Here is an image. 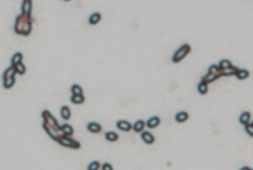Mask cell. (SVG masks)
<instances>
[{
    "label": "cell",
    "instance_id": "6",
    "mask_svg": "<svg viewBox=\"0 0 253 170\" xmlns=\"http://www.w3.org/2000/svg\"><path fill=\"white\" fill-rule=\"evenodd\" d=\"M58 143L59 145H61V146L63 147L73 148L75 150L79 149L81 147V145L79 142L76 141L74 139L69 138L66 136H64L62 139H61L58 142Z\"/></svg>",
    "mask_w": 253,
    "mask_h": 170
},
{
    "label": "cell",
    "instance_id": "15",
    "mask_svg": "<svg viewBox=\"0 0 253 170\" xmlns=\"http://www.w3.org/2000/svg\"><path fill=\"white\" fill-rule=\"evenodd\" d=\"M101 14L99 12L93 13L89 18V23L91 25L97 24L101 20Z\"/></svg>",
    "mask_w": 253,
    "mask_h": 170
},
{
    "label": "cell",
    "instance_id": "24",
    "mask_svg": "<svg viewBox=\"0 0 253 170\" xmlns=\"http://www.w3.org/2000/svg\"><path fill=\"white\" fill-rule=\"evenodd\" d=\"M198 91L201 94H206L207 92L208 91V88H207V84L205 82L202 81L201 83H199V84L198 85Z\"/></svg>",
    "mask_w": 253,
    "mask_h": 170
},
{
    "label": "cell",
    "instance_id": "21",
    "mask_svg": "<svg viewBox=\"0 0 253 170\" xmlns=\"http://www.w3.org/2000/svg\"><path fill=\"white\" fill-rule=\"evenodd\" d=\"M250 119V114L249 112H244L241 115L240 117V122L242 124L246 125L249 123Z\"/></svg>",
    "mask_w": 253,
    "mask_h": 170
},
{
    "label": "cell",
    "instance_id": "8",
    "mask_svg": "<svg viewBox=\"0 0 253 170\" xmlns=\"http://www.w3.org/2000/svg\"><path fill=\"white\" fill-rule=\"evenodd\" d=\"M142 140L148 145H152L155 142V137L152 134L148 131L143 132L141 135Z\"/></svg>",
    "mask_w": 253,
    "mask_h": 170
},
{
    "label": "cell",
    "instance_id": "1",
    "mask_svg": "<svg viewBox=\"0 0 253 170\" xmlns=\"http://www.w3.org/2000/svg\"><path fill=\"white\" fill-rule=\"evenodd\" d=\"M42 117L43 119L42 128L53 140L58 142L61 139L66 136L62 126L59 125L56 118L49 110H43L42 112Z\"/></svg>",
    "mask_w": 253,
    "mask_h": 170
},
{
    "label": "cell",
    "instance_id": "20",
    "mask_svg": "<svg viewBox=\"0 0 253 170\" xmlns=\"http://www.w3.org/2000/svg\"><path fill=\"white\" fill-rule=\"evenodd\" d=\"M107 140L110 142H116L118 139V135L114 132H108L105 134Z\"/></svg>",
    "mask_w": 253,
    "mask_h": 170
},
{
    "label": "cell",
    "instance_id": "23",
    "mask_svg": "<svg viewBox=\"0 0 253 170\" xmlns=\"http://www.w3.org/2000/svg\"><path fill=\"white\" fill-rule=\"evenodd\" d=\"M13 66H15L16 70V72L18 74H19L20 75H23L25 73V66L22 62L20 63H18L16 65H13Z\"/></svg>",
    "mask_w": 253,
    "mask_h": 170
},
{
    "label": "cell",
    "instance_id": "18",
    "mask_svg": "<svg viewBox=\"0 0 253 170\" xmlns=\"http://www.w3.org/2000/svg\"><path fill=\"white\" fill-rule=\"evenodd\" d=\"M63 132L67 136H71L74 133V130L73 128L69 124H64L62 126Z\"/></svg>",
    "mask_w": 253,
    "mask_h": 170
},
{
    "label": "cell",
    "instance_id": "19",
    "mask_svg": "<svg viewBox=\"0 0 253 170\" xmlns=\"http://www.w3.org/2000/svg\"><path fill=\"white\" fill-rule=\"evenodd\" d=\"M23 59V55L22 53L18 52L16 53L11 59V64L12 65H16L18 63H20L22 62V60Z\"/></svg>",
    "mask_w": 253,
    "mask_h": 170
},
{
    "label": "cell",
    "instance_id": "3",
    "mask_svg": "<svg viewBox=\"0 0 253 170\" xmlns=\"http://www.w3.org/2000/svg\"><path fill=\"white\" fill-rule=\"evenodd\" d=\"M17 73L15 66L11 65L4 72L3 78V86L6 89L13 87L15 83V74Z\"/></svg>",
    "mask_w": 253,
    "mask_h": 170
},
{
    "label": "cell",
    "instance_id": "29",
    "mask_svg": "<svg viewBox=\"0 0 253 170\" xmlns=\"http://www.w3.org/2000/svg\"><path fill=\"white\" fill-rule=\"evenodd\" d=\"M113 167L109 163H104L102 166V170H113Z\"/></svg>",
    "mask_w": 253,
    "mask_h": 170
},
{
    "label": "cell",
    "instance_id": "12",
    "mask_svg": "<svg viewBox=\"0 0 253 170\" xmlns=\"http://www.w3.org/2000/svg\"><path fill=\"white\" fill-rule=\"evenodd\" d=\"M239 70V69L238 68L234 67L233 66L229 68L221 69L222 75H235V74L236 75V74L238 72Z\"/></svg>",
    "mask_w": 253,
    "mask_h": 170
},
{
    "label": "cell",
    "instance_id": "14",
    "mask_svg": "<svg viewBox=\"0 0 253 170\" xmlns=\"http://www.w3.org/2000/svg\"><path fill=\"white\" fill-rule=\"evenodd\" d=\"M61 114L63 119L69 120L71 116V112L70 108L67 106H63L61 110Z\"/></svg>",
    "mask_w": 253,
    "mask_h": 170
},
{
    "label": "cell",
    "instance_id": "28",
    "mask_svg": "<svg viewBox=\"0 0 253 170\" xmlns=\"http://www.w3.org/2000/svg\"><path fill=\"white\" fill-rule=\"evenodd\" d=\"M245 129L249 134H250L251 136L253 137V125H252V124H250V123L246 124V126H245Z\"/></svg>",
    "mask_w": 253,
    "mask_h": 170
},
{
    "label": "cell",
    "instance_id": "10",
    "mask_svg": "<svg viewBox=\"0 0 253 170\" xmlns=\"http://www.w3.org/2000/svg\"><path fill=\"white\" fill-rule=\"evenodd\" d=\"M88 129L91 133H100L101 130V125L97 122H90L88 125Z\"/></svg>",
    "mask_w": 253,
    "mask_h": 170
},
{
    "label": "cell",
    "instance_id": "13",
    "mask_svg": "<svg viewBox=\"0 0 253 170\" xmlns=\"http://www.w3.org/2000/svg\"><path fill=\"white\" fill-rule=\"evenodd\" d=\"M189 115L186 112H178L175 116V119L177 122L182 123L186 121L188 119Z\"/></svg>",
    "mask_w": 253,
    "mask_h": 170
},
{
    "label": "cell",
    "instance_id": "11",
    "mask_svg": "<svg viewBox=\"0 0 253 170\" xmlns=\"http://www.w3.org/2000/svg\"><path fill=\"white\" fill-rule=\"evenodd\" d=\"M32 0H23L22 4V12L31 13L32 6Z\"/></svg>",
    "mask_w": 253,
    "mask_h": 170
},
{
    "label": "cell",
    "instance_id": "22",
    "mask_svg": "<svg viewBox=\"0 0 253 170\" xmlns=\"http://www.w3.org/2000/svg\"><path fill=\"white\" fill-rule=\"evenodd\" d=\"M71 91L73 95H83V93L82 88L77 84L72 85L71 88Z\"/></svg>",
    "mask_w": 253,
    "mask_h": 170
},
{
    "label": "cell",
    "instance_id": "2",
    "mask_svg": "<svg viewBox=\"0 0 253 170\" xmlns=\"http://www.w3.org/2000/svg\"><path fill=\"white\" fill-rule=\"evenodd\" d=\"M15 32L21 35L28 36L32 31V19L31 13L22 12L21 15L17 16L15 26Z\"/></svg>",
    "mask_w": 253,
    "mask_h": 170
},
{
    "label": "cell",
    "instance_id": "25",
    "mask_svg": "<svg viewBox=\"0 0 253 170\" xmlns=\"http://www.w3.org/2000/svg\"><path fill=\"white\" fill-rule=\"evenodd\" d=\"M249 75V73L246 70H239L236 74L237 78L239 80H244L247 78Z\"/></svg>",
    "mask_w": 253,
    "mask_h": 170
},
{
    "label": "cell",
    "instance_id": "31",
    "mask_svg": "<svg viewBox=\"0 0 253 170\" xmlns=\"http://www.w3.org/2000/svg\"><path fill=\"white\" fill-rule=\"evenodd\" d=\"M252 125H253V123H252Z\"/></svg>",
    "mask_w": 253,
    "mask_h": 170
},
{
    "label": "cell",
    "instance_id": "7",
    "mask_svg": "<svg viewBox=\"0 0 253 170\" xmlns=\"http://www.w3.org/2000/svg\"><path fill=\"white\" fill-rule=\"evenodd\" d=\"M117 127L119 130L124 132H129L132 129H133L132 125L129 122L124 120H120L117 122Z\"/></svg>",
    "mask_w": 253,
    "mask_h": 170
},
{
    "label": "cell",
    "instance_id": "4",
    "mask_svg": "<svg viewBox=\"0 0 253 170\" xmlns=\"http://www.w3.org/2000/svg\"><path fill=\"white\" fill-rule=\"evenodd\" d=\"M222 75L221 69L219 66L216 65L211 66L209 69L208 73L204 76L202 79V81L208 84L215 81L216 79Z\"/></svg>",
    "mask_w": 253,
    "mask_h": 170
},
{
    "label": "cell",
    "instance_id": "9",
    "mask_svg": "<svg viewBox=\"0 0 253 170\" xmlns=\"http://www.w3.org/2000/svg\"><path fill=\"white\" fill-rule=\"evenodd\" d=\"M161 120L158 116H152L147 122V126L150 129H153L158 126Z\"/></svg>",
    "mask_w": 253,
    "mask_h": 170
},
{
    "label": "cell",
    "instance_id": "17",
    "mask_svg": "<svg viewBox=\"0 0 253 170\" xmlns=\"http://www.w3.org/2000/svg\"><path fill=\"white\" fill-rule=\"evenodd\" d=\"M70 101L72 103L75 104H83L85 101V98L83 95H72L70 98Z\"/></svg>",
    "mask_w": 253,
    "mask_h": 170
},
{
    "label": "cell",
    "instance_id": "5",
    "mask_svg": "<svg viewBox=\"0 0 253 170\" xmlns=\"http://www.w3.org/2000/svg\"><path fill=\"white\" fill-rule=\"evenodd\" d=\"M191 47L188 44H185L182 45L174 54L172 56V61L175 63L180 62L189 53Z\"/></svg>",
    "mask_w": 253,
    "mask_h": 170
},
{
    "label": "cell",
    "instance_id": "26",
    "mask_svg": "<svg viewBox=\"0 0 253 170\" xmlns=\"http://www.w3.org/2000/svg\"><path fill=\"white\" fill-rule=\"evenodd\" d=\"M231 66H232V64H231V62L228 60H223L221 61L219 63V68L221 69H227V68H229Z\"/></svg>",
    "mask_w": 253,
    "mask_h": 170
},
{
    "label": "cell",
    "instance_id": "30",
    "mask_svg": "<svg viewBox=\"0 0 253 170\" xmlns=\"http://www.w3.org/2000/svg\"><path fill=\"white\" fill-rule=\"evenodd\" d=\"M64 1H70V0H64Z\"/></svg>",
    "mask_w": 253,
    "mask_h": 170
},
{
    "label": "cell",
    "instance_id": "16",
    "mask_svg": "<svg viewBox=\"0 0 253 170\" xmlns=\"http://www.w3.org/2000/svg\"><path fill=\"white\" fill-rule=\"evenodd\" d=\"M145 126V122L142 120H139L134 123L133 126V129L135 132L139 133V132H141L144 130Z\"/></svg>",
    "mask_w": 253,
    "mask_h": 170
},
{
    "label": "cell",
    "instance_id": "27",
    "mask_svg": "<svg viewBox=\"0 0 253 170\" xmlns=\"http://www.w3.org/2000/svg\"><path fill=\"white\" fill-rule=\"evenodd\" d=\"M100 167V163L97 161H94L91 162L89 166H88V170H97L99 169Z\"/></svg>",
    "mask_w": 253,
    "mask_h": 170
}]
</instances>
